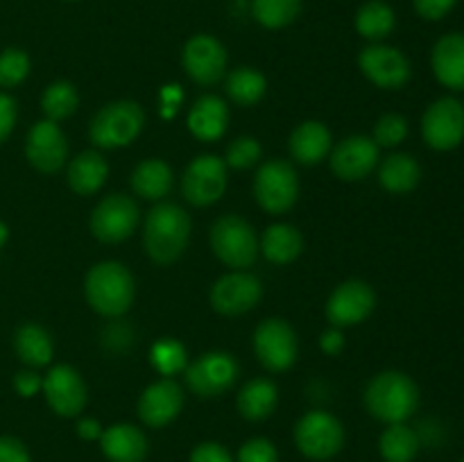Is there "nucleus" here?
<instances>
[{"label": "nucleus", "instance_id": "obj_1", "mask_svg": "<svg viewBox=\"0 0 464 462\" xmlns=\"http://www.w3.org/2000/svg\"><path fill=\"white\" fill-rule=\"evenodd\" d=\"M190 240V216L172 202H159L145 217L143 243L150 258L170 265L184 254Z\"/></svg>", "mask_w": 464, "mask_h": 462}, {"label": "nucleus", "instance_id": "obj_2", "mask_svg": "<svg viewBox=\"0 0 464 462\" xmlns=\"http://www.w3.org/2000/svg\"><path fill=\"white\" fill-rule=\"evenodd\" d=\"M420 406V388L408 374L388 370L376 374L365 390V408L385 424H403Z\"/></svg>", "mask_w": 464, "mask_h": 462}, {"label": "nucleus", "instance_id": "obj_3", "mask_svg": "<svg viewBox=\"0 0 464 462\" xmlns=\"http://www.w3.org/2000/svg\"><path fill=\"white\" fill-rule=\"evenodd\" d=\"M84 294L95 313L104 317H121L134 303V276L122 263L102 261L86 274Z\"/></svg>", "mask_w": 464, "mask_h": 462}, {"label": "nucleus", "instance_id": "obj_4", "mask_svg": "<svg viewBox=\"0 0 464 462\" xmlns=\"http://www.w3.org/2000/svg\"><path fill=\"white\" fill-rule=\"evenodd\" d=\"M145 127V111L134 100H116L100 109L89 127V136L98 148L116 149L134 143Z\"/></svg>", "mask_w": 464, "mask_h": 462}, {"label": "nucleus", "instance_id": "obj_5", "mask_svg": "<svg viewBox=\"0 0 464 462\" xmlns=\"http://www.w3.org/2000/svg\"><path fill=\"white\" fill-rule=\"evenodd\" d=\"M211 249L225 265L245 270L258 256V238L254 226L240 216H222L213 222Z\"/></svg>", "mask_w": 464, "mask_h": 462}, {"label": "nucleus", "instance_id": "obj_6", "mask_svg": "<svg viewBox=\"0 0 464 462\" xmlns=\"http://www.w3.org/2000/svg\"><path fill=\"white\" fill-rule=\"evenodd\" d=\"M254 195L263 211L272 216L290 211L299 197V175L293 163L284 159H272L263 163L254 177Z\"/></svg>", "mask_w": 464, "mask_h": 462}, {"label": "nucleus", "instance_id": "obj_7", "mask_svg": "<svg viewBox=\"0 0 464 462\" xmlns=\"http://www.w3.org/2000/svg\"><path fill=\"white\" fill-rule=\"evenodd\" d=\"M295 444L311 460H329L344 447V428L331 412L311 410L295 426Z\"/></svg>", "mask_w": 464, "mask_h": 462}, {"label": "nucleus", "instance_id": "obj_8", "mask_svg": "<svg viewBox=\"0 0 464 462\" xmlns=\"http://www.w3.org/2000/svg\"><path fill=\"white\" fill-rule=\"evenodd\" d=\"M240 367L231 353L208 351L186 365V385L202 399L220 397L238 380Z\"/></svg>", "mask_w": 464, "mask_h": 462}, {"label": "nucleus", "instance_id": "obj_9", "mask_svg": "<svg viewBox=\"0 0 464 462\" xmlns=\"http://www.w3.org/2000/svg\"><path fill=\"white\" fill-rule=\"evenodd\" d=\"M254 351L258 362L270 371H285L299 356V340L293 326L281 317H270L256 326Z\"/></svg>", "mask_w": 464, "mask_h": 462}, {"label": "nucleus", "instance_id": "obj_10", "mask_svg": "<svg viewBox=\"0 0 464 462\" xmlns=\"http://www.w3.org/2000/svg\"><path fill=\"white\" fill-rule=\"evenodd\" d=\"M139 222L140 213L136 202L121 193L100 199L91 213V231L102 243H122L134 234Z\"/></svg>", "mask_w": 464, "mask_h": 462}, {"label": "nucleus", "instance_id": "obj_11", "mask_svg": "<svg viewBox=\"0 0 464 462\" xmlns=\"http://www.w3.org/2000/svg\"><path fill=\"white\" fill-rule=\"evenodd\" d=\"M227 190V163L216 154H202L186 168L181 193L193 207L216 204Z\"/></svg>", "mask_w": 464, "mask_h": 462}, {"label": "nucleus", "instance_id": "obj_12", "mask_svg": "<svg viewBox=\"0 0 464 462\" xmlns=\"http://www.w3.org/2000/svg\"><path fill=\"white\" fill-rule=\"evenodd\" d=\"M421 134L433 149L447 152L464 140V107L456 98H440L426 109Z\"/></svg>", "mask_w": 464, "mask_h": 462}, {"label": "nucleus", "instance_id": "obj_13", "mask_svg": "<svg viewBox=\"0 0 464 462\" xmlns=\"http://www.w3.org/2000/svg\"><path fill=\"white\" fill-rule=\"evenodd\" d=\"M376 308V293L361 279H349L331 293L326 302V320L334 326H353L365 322Z\"/></svg>", "mask_w": 464, "mask_h": 462}, {"label": "nucleus", "instance_id": "obj_14", "mask_svg": "<svg viewBox=\"0 0 464 462\" xmlns=\"http://www.w3.org/2000/svg\"><path fill=\"white\" fill-rule=\"evenodd\" d=\"M261 297V279L245 270H236L220 276L211 288V306L220 315H243V313L258 306Z\"/></svg>", "mask_w": 464, "mask_h": 462}, {"label": "nucleus", "instance_id": "obj_15", "mask_svg": "<svg viewBox=\"0 0 464 462\" xmlns=\"http://www.w3.org/2000/svg\"><path fill=\"white\" fill-rule=\"evenodd\" d=\"M44 394L59 417H77L89 401V388L80 371L71 365H54L44 376Z\"/></svg>", "mask_w": 464, "mask_h": 462}, {"label": "nucleus", "instance_id": "obj_16", "mask_svg": "<svg viewBox=\"0 0 464 462\" xmlns=\"http://www.w3.org/2000/svg\"><path fill=\"white\" fill-rule=\"evenodd\" d=\"M358 66L365 72L367 80L372 84L381 86V89H401L408 80H411V62L401 50L392 48V45H367L361 54H358Z\"/></svg>", "mask_w": 464, "mask_h": 462}, {"label": "nucleus", "instance_id": "obj_17", "mask_svg": "<svg viewBox=\"0 0 464 462\" xmlns=\"http://www.w3.org/2000/svg\"><path fill=\"white\" fill-rule=\"evenodd\" d=\"M181 62H184V68L190 80L202 86H211L225 77L227 50L216 36L195 34L184 45Z\"/></svg>", "mask_w": 464, "mask_h": 462}, {"label": "nucleus", "instance_id": "obj_18", "mask_svg": "<svg viewBox=\"0 0 464 462\" xmlns=\"http://www.w3.org/2000/svg\"><path fill=\"white\" fill-rule=\"evenodd\" d=\"M331 170L343 181H361L379 163V145L362 134L347 136L331 149Z\"/></svg>", "mask_w": 464, "mask_h": 462}, {"label": "nucleus", "instance_id": "obj_19", "mask_svg": "<svg viewBox=\"0 0 464 462\" xmlns=\"http://www.w3.org/2000/svg\"><path fill=\"white\" fill-rule=\"evenodd\" d=\"M25 157L36 170L57 172L68 159V140L54 120H39L25 140Z\"/></svg>", "mask_w": 464, "mask_h": 462}, {"label": "nucleus", "instance_id": "obj_20", "mask_svg": "<svg viewBox=\"0 0 464 462\" xmlns=\"http://www.w3.org/2000/svg\"><path fill=\"white\" fill-rule=\"evenodd\" d=\"M184 408V390L177 380L161 379L148 385L139 399V417L152 428L168 426Z\"/></svg>", "mask_w": 464, "mask_h": 462}, {"label": "nucleus", "instance_id": "obj_21", "mask_svg": "<svg viewBox=\"0 0 464 462\" xmlns=\"http://www.w3.org/2000/svg\"><path fill=\"white\" fill-rule=\"evenodd\" d=\"M100 447L111 462H143L148 456V438L134 424H113L104 428Z\"/></svg>", "mask_w": 464, "mask_h": 462}, {"label": "nucleus", "instance_id": "obj_22", "mask_svg": "<svg viewBox=\"0 0 464 462\" xmlns=\"http://www.w3.org/2000/svg\"><path fill=\"white\" fill-rule=\"evenodd\" d=\"M229 122V107L218 95H202L188 111V130L195 139L211 143L222 139Z\"/></svg>", "mask_w": 464, "mask_h": 462}, {"label": "nucleus", "instance_id": "obj_23", "mask_svg": "<svg viewBox=\"0 0 464 462\" xmlns=\"http://www.w3.org/2000/svg\"><path fill=\"white\" fill-rule=\"evenodd\" d=\"M433 72L444 86L453 91H464V34L453 32V34L442 36L435 43L433 57Z\"/></svg>", "mask_w": 464, "mask_h": 462}, {"label": "nucleus", "instance_id": "obj_24", "mask_svg": "<svg viewBox=\"0 0 464 462\" xmlns=\"http://www.w3.org/2000/svg\"><path fill=\"white\" fill-rule=\"evenodd\" d=\"M331 145H334V139H331L329 127L320 120L302 122L290 134V154L295 161L304 166H315L322 159H326Z\"/></svg>", "mask_w": 464, "mask_h": 462}, {"label": "nucleus", "instance_id": "obj_25", "mask_svg": "<svg viewBox=\"0 0 464 462\" xmlns=\"http://www.w3.org/2000/svg\"><path fill=\"white\" fill-rule=\"evenodd\" d=\"M258 249L267 261L276 263V265H285L299 258L304 252V236L295 225H272L263 231L261 240H258Z\"/></svg>", "mask_w": 464, "mask_h": 462}, {"label": "nucleus", "instance_id": "obj_26", "mask_svg": "<svg viewBox=\"0 0 464 462\" xmlns=\"http://www.w3.org/2000/svg\"><path fill=\"white\" fill-rule=\"evenodd\" d=\"M109 177V166L104 157L95 149H86V152L77 154L71 163H68V186L75 190L77 195H93L104 186Z\"/></svg>", "mask_w": 464, "mask_h": 462}, {"label": "nucleus", "instance_id": "obj_27", "mask_svg": "<svg viewBox=\"0 0 464 462\" xmlns=\"http://www.w3.org/2000/svg\"><path fill=\"white\" fill-rule=\"evenodd\" d=\"M279 390L270 379H252L238 394V412L247 421H263L275 412Z\"/></svg>", "mask_w": 464, "mask_h": 462}, {"label": "nucleus", "instance_id": "obj_28", "mask_svg": "<svg viewBox=\"0 0 464 462\" xmlns=\"http://www.w3.org/2000/svg\"><path fill=\"white\" fill-rule=\"evenodd\" d=\"M172 184H175L172 168L161 159H148V161L139 163L131 172V188L145 199L166 197L170 193Z\"/></svg>", "mask_w": 464, "mask_h": 462}, {"label": "nucleus", "instance_id": "obj_29", "mask_svg": "<svg viewBox=\"0 0 464 462\" xmlns=\"http://www.w3.org/2000/svg\"><path fill=\"white\" fill-rule=\"evenodd\" d=\"M421 179V168L417 163L415 157L411 154H390L379 168V181L385 190L390 193H411L412 188H417Z\"/></svg>", "mask_w": 464, "mask_h": 462}, {"label": "nucleus", "instance_id": "obj_30", "mask_svg": "<svg viewBox=\"0 0 464 462\" xmlns=\"http://www.w3.org/2000/svg\"><path fill=\"white\" fill-rule=\"evenodd\" d=\"M14 349L27 367H44L53 361L54 344L48 331L39 324H23L14 335Z\"/></svg>", "mask_w": 464, "mask_h": 462}, {"label": "nucleus", "instance_id": "obj_31", "mask_svg": "<svg viewBox=\"0 0 464 462\" xmlns=\"http://www.w3.org/2000/svg\"><path fill=\"white\" fill-rule=\"evenodd\" d=\"M397 25L394 9L383 0H370L356 12V30L358 34L370 41H381L390 36V32Z\"/></svg>", "mask_w": 464, "mask_h": 462}, {"label": "nucleus", "instance_id": "obj_32", "mask_svg": "<svg viewBox=\"0 0 464 462\" xmlns=\"http://www.w3.org/2000/svg\"><path fill=\"white\" fill-rule=\"evenodd\" d=\"M385 462H412L420 453V438L406 424H390L379 439Z\"/></svg>", "mask_w": 464, "mask_h": 462}, {"label": "nucleus", "instance_id": "obj_33", "mask_svg": "<svg viewBox=\"0 0 464 462\" xmlns=\"http://www.w3.org/2000/svg\"><path fill=\"white\" fill-rule=\"evenodd\" d=\"M267 80L261 71L256 68H236L229 77H227V95L234 100L240 107H252L258 100L266 95Z\"/></svg>", "mask_w": 464, "mask_h": 462}, {"label": "nucleus", "instance_id": "obj_34", "mask_svg": "<svg viewBox=\"0 0 464 462\" xmlns=\"http://www.w3.org/2000/svg\"><path fill=\"white\" fill-rule=\"evenodd\" d=\"M80 104V95H77L75 86L66 80L53 82L48 89L44 91V98H41V109L48 116V120H63V118L72 116Z\"/></svg>", "mask_w": 464, "mask_h": 462}, {"label": "nucleus", "instance_id": "obj_35", "mask_svg": "<svg viewBox=\"0 0 464 462\" xmlns=\"http://www.w3.org/2000/svg\"><path fill=\"white\" fill-rule=\"evenodd\" d=\"M302 12V0H254L252 14L267 30L290 25Z\"/></svg>", "mask_w": 464, "mask_h": 462}, {"label": "nucleus", "instance_id": "obj_36", "mask_svg": "<svg viewBox=\"0 0 464 462\" xmlns=\"http://www.w3.org/2000/svg\"><path fill=\"white\" fill-rule=\"evenodd\" d=\"M150 361H152L154 370H157L159 374L170 379L177 371L186 370V365H188V353H186V347L179 340L161 338L152 344Z\"/></svg>", "mask_w": 464, "mask_h": 462}, {"label": "nucleus", "instance_id": "obj_37", "mask_svg": "<svg viewBox=\"0 0 464 462\" xmlns=\"http://www.w3.org/2000/svg\"><path fill=\"white\" fill-rule=\"evenodd\" d=\"M30 72V57L18 48H7L0 53V86L14 89Z\"/></svg>", "mask_w": 464, "mask_h": 462}, {"label": "nucleus", "instance_id": "obj_38", "mask_svg": "<svg viewBox=\"0 0 464 462\" xmlns=\"http://www.w3.org/2000/svg\"><path fill=\"white\" fill-rule=\"evenodd\" d=\"M408 136V120L399 113H385L376 120L374 125V143L379 148H394V145L403 143V139Z\"/></svg>", "mask_w": 464, "mask_h": 462}, {"label": "nucleus", "instance_id": "obj_39", "mask_svg": "<svg viewBox=\"0 0 464 462\" xmlns=\"http://www.w3.org/2000/svg\"><path fill=\"white\" fill-rule=\"evenodd\" d=\"M261 154V143L254 136H240V139L231 140L229 148H227L225 163L236 170H245V168H252L254 163H258Z\"/></svg>", "mask_w": 464, "mask_h": 462}, {"label": "nucleus", "instance_id": "obj_40", "mask_svg": "<svg viewBox=\"0 0 464 462\" xmlns=\"http://www.w3.org/2000/svg\"><path fill=\"white\" fill-rule=\"evenodd\" d=\"M238 462H279V453L270 439L254 438L240 447Z\"/></svg>", "mask_w": 464, "mask_h": 462}, {"label": "nucleus", "instance_id": "obj_41", "mask_svg": "<svg viewBox=\"0 0 464 462\" xmlns=\"http://www.w3.org/2000/svg\"><path fill=\"white\" fill-rule=\"evenodd\" d=\"M188 462H234L231 453L218 442H204L193 448Z\"/></svg>", "mask_w": 464, "mask_h": 462}, {"label": "nucleus", "instance_id": "obj_42", "mask_svg": "<svg viewBox=\"0 0 464 462\" xmlns=\"http://www.w3.org/2000/svg\"><path fill=\"white\" fill-rule=\"evenodd\" d=\"M456 3L458 0H415V9L426 21H440L456 7Z\"/></svg>", "mask_w": 464, "mask_h": 462}, {"label": "nucleus", "instance_id": "obj_43", "mask_svg": "<svg viewBox=\"0 0 464 462\" xmlns=\"http://www.w3.org/2000/svg\"><path fill=\"white\" fill-rule=\"evenodd\" d=\"M0 462H30V451L21 439L3 435L0 438Z\"/></svg>", "mask_w": 464, "mask_h": 462}, {"label": "nucleus", "instance_id": "obj_44", "mask_svg": "<svg viewBox=\"0 0 464 462\" xmlns=\"http://www.w3.org/2000/svg\"><path fill=\"white\" fill-rule=\"evenodd\" d=\"M16 102H14L12 95L0 93V143L7 139L14 131V125H16Z\"/></svg>", "mask_w": 464, "mask_h": 462}, {"label": "nucleus", "instance_id": "obj_45", "mask_svg": "<svg viewBox=\"0 0 464 462\" xmlns=\"http://www.w3.org/2000/svg\"><path fill=\"white\" fill-rule=\"evenodd\" d=\"M14 388L21 397H34L41 388H44V379L34 374L32 370H23L14 376Z\"/></svg>", "mask_w": 464, "mask_h": 462}, {"label": "nucleus", "instance_id": "obj_46", "mask_svg": "<svg viewBox=\"0 0 464 462\" xmlns=\"http://www.w3.org/2000/svg\"><path fill=\"white\" fill-rule=\"evenodd\" d=\"M320 347L322 351L329 353V356H338L340 351L344 349V335L338 326H331L329 331L320 335Z\"/></svg>", "mask_w": 464, "mask_h": 462}, {"label": "nucleus", "instance_id": "obj_47", "mask_svg": "<svg viewBox=\"0 0 464 462\" xmlns=\"http://www.w3.org/2000/svg\"><path fill=\"white\" fill-rule=\"evenodd\" d=\"M77 430H80V438L100 439V435H102L104 428L95 419H82L80 424H77Z\"/></svg>", "mask_w": 464, "mask_h": 462}, {"label": "nucleus", "instance_id": "obj_48", "mask_svg": "<svg viewBox=\"0 0 464 462\" xmlns=\"http://www.w3.org/2000/svg\"><path fill=\"white\" fill-rule=\"evenodd\" d=\"M7 238H9L7 225H5V222H0V247H3V245L7 243Z\"/></svg>", "mask_w": 464, "mask_h": 462}, {"label": "nucleus", "instance_id": "obj_49", "mask_svg": "<svg viewBox=\"0 0 464 462\" xmlns=\"http://www.w3.org/2000/svg\"><path fill=\"white\" fill-rule=\"evenodd\" d=\"M462 462H464V460H462Z\"/></svg>", "mask_w": 464, "mask_h": 462}]
</instances>
